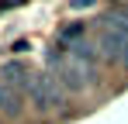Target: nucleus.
Masks as SVG:
<instances>
[{"instance_id":"nucleus-1","label":"nucleus","mask_w":128,"mask_h":124,"mask_svg":"<svg viewBox=\"0 0 128 124\" xmlns=\"http://www.w3.org/2000/svg\"><path fill=\"white\" fill-rule=\"evenodd\" d=\"M97 48L100 55L118 65H128V24L121 21V14H107L104 17V28H100V38H97Z\"/></svg>"},{"instance_id":"nucleus-2","label":"nucleus","mask_w":128,"mask_h":124,"mask_svg":"<svg viewBox=\"0 0 128 124\" xmlns=\"http://www.w3.org/2000/svg\"><path fill=\"white\" fill-rule=\"evenodd\" d=\"M28 93H31V103L42 107V110H56L66 103V93L56 76L48 72H31V83H28Z\"/></svg>"},{"instance_id":"nucleus-3","label":"nucleus","mask_w":128,"mask_h":124,"mask_svg":"<svg viewBox=\"0 0 128 124\" xmlns=\"http://www.w3.org/2000/svg\"><path fill=\"white\" fill-rule=\"evenodd\" d=\"M90 72H94V69L76 59V62H69V65H62V83L73 86V90H83L86 83H90Z\"/></svg>"},{"instance_id":"nucleus-4","label":"nucleus","mask_w":128,"mask_h":124,"mask_svg":"<svg viewBox=\"0 0 128 124\" xmlns=\"http://www.w3.org/2000/svg\"><path fill=\"white\" fill-rule=\"evenodd\" d=\"M0 83H4L7 90H14V86H24V90H28V83H31V72L24 69L21 62H7V65L0 69Z\"/></svg>"},{"instance_id":"nucleus-5","label":"nucleus","mask_w":128,"mask_h":124,"mask_svg":"<svg viewBox=\"0 0 128 124\" xmlns=\"http://www.w3.org/2000/svg\"><path fill=\"white\" fill-rule=\"evenodd\" d=\"M80 35H83V24H69L62 35H59V41H76Z\"/></svg>"},{"instance_id":"nucleus-6","label":"nucleus","mask_w":128,"mask_h":124,"mask_svg":"<svg viewBox=\"0 0 128 124\" xmlns=\"http://www.w3.org/2000/svg\"><path fill=\"white\" fill-rule=\"evenodd\" d=\"M118 14H121V21H125V24H128V7H125V10H118Z\"/></svg>"}]
</instances>
